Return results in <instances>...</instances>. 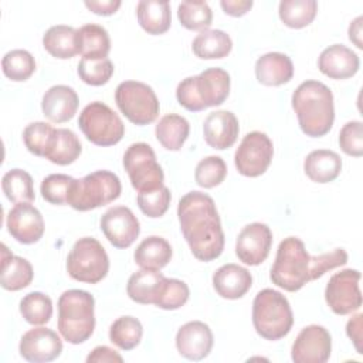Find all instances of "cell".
I'll return each mask as SVG.
<instances>
[{
  "mask_svg": "<svg viewBox=\"0 0 363 363\" xmlns=\"http://www.w3.org/2000/svg\"><path fill=\"white\" fill-rule=\"evenodd\" d=\"M1 69L11 81H27L35 71V60L27 50H11L3 57Z\"/></svg>",
  "mask_w": 363,
  "mask_h": 363,
  "instance_id": "cell-39",
  "label": "cell"
},
{
  "mask_svg": "<svg viewBox=\"0 0 363 363\" xmlns=\"http://www.w3.org/2000/svg\"><path fill=\"white\" fill-rule=\"evenodd\" d=\"M311 268V255L303 241L298 237H286L278 245L269 278L277 286L288 292H296L312 281Z\"/></svg>",
  "mask_w": 363,
  "mask_h": 363,
  "instance_id": "cell-5",
  "label": "cell"
},
{
  "mask_svg": "<svg viewBox=\"0 0 363 363\" xmlns=\"http://www.w3.org/2000/svg\"><path fill=\"white\" fill-rule=\"evenodd\" d=\"M159 143L166 150H180L190 133L189 121L177 113H167L160 118L155 129Z\"/></svg>",
  "mask_w": 363,
  "mask_h": 363,
  "instance_id": "cell-33",
  "label": "cell"
},
{
  "mask_svg": "<svg viewBox=\"0 0 363 363\" xmlns=\"http://www.w3.org/2000/svg\"><path fill=\"white\" fill-rule=\"evenodd\" d=\"M292 108L298 116L299 126L306 136H325L335 121L333 94L320 81L302 82L292 94Z\"/></svg>",
  "mask_w": 363,
  "mask_h": 363,
  "instance_id": "cell-2",
  "label": "cell"
},
{
  "mask_svg": "<svg viewBox=\"0 0 363 363\" xmlns=\"http://www.w3.org/2000/svg\"><path fill=\"white\" fill-rule=\"evenodd\" d=\"M274 146L264 132L247 133L234 155V163L240 174L245 177H258L271 164Z\"/></svg>",
  "mask_w": 363,
  "mask_h": 363,
  "instance_id": "cell-12",
  "label": "cell"
},
{
  "mask_svg": "<svg viewBox=\"0 0 363 363\" xmlns=\"http://www.w3.org/2000/svg\"><path fill=\"white\" fill-rule=\"evenodd\" d=\"M360 67V60L354 51L343 44H333L325 48L318 60L319 71L332 79H346L353 77Z\"/></svg>",
  "mask_w": 363,
  "mask_h": 363,
  "instance_id": "cell-21",
  "label": "cell"
},
{
  "mask_svg": "<svg viewBox=\"0 0 363 363\" xmlns=\"http://www.w3.org/2000/svg\"><path fill=\"white\" fill-rule=\"evenodd\" d=\"M172 245L167 240L159 235L145 238L135 250V262L145 269H162L172 259Z\"/></svg>",
  "mask_w": 363,
  "mask_h": 363,
  "instance_id": "cell-29",
  "label": "cell"
},
{
  "mask_svg": "<svg viewBox=\"0 0 363 363\" xmlns=\"http://www.w3.org/2000/svg\"><path fill=\"white\" fill-rule=\"evenodd\" d=\"M136 16L140 27L152 35L164 34L172 24L170 4L167 1L142 0L136 6Z\"/></svg>",
  "mask_w": 363,
  "mask_h": 363,
  "instance_id": "cell-28",
  "label": "cell"
},
{
  "mask_svg": "<svg viewBox=\"0 0 363 363\" xmlns=\"http://www.w3.org/2000/svg\"><path fill=\"white\" fill-rule=\"evenodd\" d=\"M318 13L315 0H282L278 7L281 21L291 28L309 26Z\"/></svg>",
  "mask_w": 363,
  "mask_h": 363,
  "instance_id": "cell-35",
  "label": "cell"
},
{
  "mask_svg": "<svg viewBox=\"0 0 363 363\" xmlns=\"http://www.w3.org/2000/svg\"><path fill=\"white\" fill-rule=\"evenodd\" d=\"M78 52L82 58L102 60L108 58L111 38L108 31L99 24H85L77 30Z\"/></svg>",
  "mask_w": 363,
  "mask_h": 363,
  "instance_id": "cell-30",
  "label": "cell"
},
{
  "mask_svg": "<svg viewBox=\"0 0 363 363\" xmlns=\"http://www.w3.org/2000/svg\"><path fill=\"white\" fill-rule=\"evenodd\" d=\"M6 225L10 235L21 244H34L44 234V220L31 203H18L7 214Z\"/></svg>",
  "mask_w": 363,
  "mask_h": 363,
  "instance_id": "cell-18",
  "label": "cell"
},
{
  "mask_svg": "<svg viewBox=\"0 0 363 363\" xmlns=\"http://www.w3.org/2000/svg\"><path fill=\"white\" fill-rule=\"evenodd\" d=\"M220 6L225 14L233 17H241L250 11V9L252 7V1L251 0H223Z\"/></svg>",
  "mask_w": 363,
  "mask_h": 363,
  "instance_id": "cell-52",
  "label": "cell"
},
{
  "mask_svg": "<svg viewBox=\"0 0 363 363\" xmlns=\"http://www.w3.org/2000/svg\"><path fill=\"white\" fill-rule=\"evenodd\" d=\"M34 278L31 264L23 258L13 255L4 244H1V269L0 285L6 291H20L27 288Z\"/></svg>",
  "mask_w": 363,
  "mask_h": 363,
  "instance_id": "cell-26",
  "label": "cell"
},
{
  "mask_svg": "<svg viewBox=\"0 0 363 363\" xmlns=\"http://www.w3.org/2000/svg\"><path fill=\"white\" fill-rule=\"evenodd\" d=\"M142 335V323L133 316H121L109 328V340L122 350L135 349L140 343Z\"/></svg>",
  "mask_w": 363,
  "mask_h": 363,
  "instance_id": "cell-37",
  "label": "cell"
},
{
  "mask_svg": "<svg viewBox=\"0 0 363 363\" xmlns=\"http://www.w3.org/2000/svg\"><path fill=\"white\" fill-rule=\"evenodd\" d=\"M362 21H363V17L359 16L357 18H354L350 26H349V40L352 43H354V45L357 48H363V41H362Z\"/></svg>",
  "mask_w": 363,
  "mask_h": 363,
  "instance_id": "cell-53",
  "label": "cell"
},
{
  "mask_svg": "<svg viewBox=\"0 0 363 363\" xmlns=\"http://www.w3.org/2000/svg\"><path fill=\"white\" fill-rule=\"evenodd\" d=\"M115 102L119 111L135 125L152 123L160 111L159 99L145 82L123 81L115 89Z\"/></svg>",
  "mask_w": 363,
  "mask_h": 363,
  "instance_id": "cell-10",
  "label": "cell"
},
{
  "mask_svg": "<svg viewBox=\"0 0 363 363\" xmlns=\"http://www.w3.org/2000/svg\"><path fill=\"white\" fill-rule=\"evenodd\" d=\"M233 41L223 30H204L196 35L191 43V50L201 60L224 58L230 54Z\"/></svg>",
  "mask_w": 363,
  "mask_h": 363,
  "instance_id": "cell-34",
  "label": "cell"
},
{
  "mask_svg": "<svg viewBox=\"0 0 363 363\" xmlns=\"http://www.w3.org/2000/svg\"><path fill=\"white\" fill-rule=\"evenodd\" d=\"M82 146L78 136L71 129H55L50 146L45 152V159L51 163L67 166L74 163L81 155Z\"/></svg>",
  "mask_w": 363,
  "mask_h": 363,
  "instance_id": "cell-31",
  "label": "cell"
},
{
  "mask_svg": "<svg viewBox=\"0 0 363 363\" xmlns=\"http://www.w3.org/2000/svg\"><path fill=\"white\" fill-rule=\"evenodd\" d=\"M119 177L109 170H96L82 179H75L68 194V203L74 210L88 211L109 204L121 196Z\"/></svg>",
  "mask_w": 363,
  "mask_h": 363,
  "instance_id": "cell-7",
  "label": "cell"
},
{
  "mask_svg": "<svg viewBox=\"0 0 363 363\" xmlns=\"http://www.w3.org/2000/svg\"><path fill=\"white\" fill-rule=\"evenodd\" d=\"M88 363H104V362H123V357L113 349L108 346H96L88 356Z\"/></svg>",
  "mask_w": 363,
  "mask_h": 363,
  "instance_id": "cell-50",
  "label": "cell"
},
{
  "mask_svg": "<svg viewBox=\"0 0 363 363\" xmlns=\"http://www.w3.org/2000/svg\"><path fill=\"white\" fill-rule=\"evenodd\" d=\"M108 271L109 258L98 240L84 237L75 241L67 257V272L72 279L98 284L106 277Z\"/></svg>",
  "mask_w": 363,
  "mask_h": 363,
  "instance_id": "cell-8",
  "label": "cell"
},
{
  "mask_svg": "<svg viewBox=\"0 0 363 363\" xmlns=\"http://www.w3.org/2000/svg\"><path fill=\"white\" fill-rule=\"evenodd\" d=\"M252 285L250 271L237 264H225L213 274L216 292L225 299L242 298Z\"/></svg>",
  "mask_w": 363,
  "mask_h": 363,
  "instance_id": "cell-23",
  "label": "cell"
},
{
  "mask_svg": "<svg viewBox=\"0 0 363 363\" xmlns=\"http://www.w3.org/2000/svg\"><path fill=\"white\" fill-rule=\"evenodd\" d=\"M20 313L30 325H44L52 316V301L43 292H30L20 301Z\"/></svg>",
  "mask_w": 363,
  "mask_h": 363,
  "instance_id": "cell-38",
  "label": "cell"
},
{
  "mask_svg": "<svg viewBox=\"0 0 363 363\" xmlns=\"http://www.w3.org/2000/svg\"><path fill=\"white\" fill-rule=\"evenodd\" d=\"M123 167L135 190L147 191L163 186L164 174L153 149L145 143H132L123 155Z\"/></svg>",
  "mask_w": 363,
  "mask_h": 363,
  "instance_id": "cell-11",
  "label": "cell"
},
{
  "mask_svg": "<svg viewBox=\"0 0 363 363\" xmlns=\"http://www.w3.org/2000/svg\"><path fill=\"white\" fill-rule=\"evenodd\" d=\"M180 230L191 254L200 261H213L224 250V231L214 200L201 191H189L177 206Z\"/></svg>",
  "mask_w": 363,
  "mask_h": 363,
  "instance_id": "cell-1",
  "label": "cell"
},
{
  "mask_svg": "<svg viewBox=\"0 0 363 363\" xmlns=\"http://www.w3.org/2000/svg\"><path fill=\"white\" fill-rule=\"evenodd\" d=\"M166 277L156 269H139L133 272L126 285L128 296L142 305H155L164 285Z\"/></svg>",
  "mask_w": 363,
  "mask_h": 363,
  "instance_id": "cell-25",
  "label": "cell"
},
{
  "mask_svg": "<svg viewBox=\"0 0 363 363\" xmlns=\"http://www.w3.org/2000/svg\"><path fill=\"white\" fill-rule=\"evenodd\" d=\"M1 189L6 197L14 203H33L35 199L33 177L21 169L9 170L1 179Z\"/></svg>",
  "mask_w": 363,
  "mask_h": 363,
  "instance_id": "cell-36",
  "label": "cell"
},
{
  "mask_svg": "<svg viewBox=\"0 0 363 363\" xmlns=\"http://www.w3.org/2000/svg\"><path fill=\"white\" fill-rule=\"evenodd\" d=\"M79 78L92 86H101L106 84L113 75V64L109 58L102 60H88L81 58L78 64Z\"/></svg>",
  "mask_w": 363,
  "mask_h": 363,
  "instance_id": "cell-45",
  "label": "cell"
},
{
  "mask_svg": "<svg viewBox=\"0 0 363 363\" xmlns=\"http://www.w3.org/2000/svg\"><path fill=\"white\" fill-rule=\"evenodd\" d=\"M230 75L223 68H207L187 77L176 88L177 102L190 112H200L224 104L230 94Z\"/></svg>",
  "mask_w": 363,
  "mask_h": 363,
  "instance_id": "cell-3",
  "label": "cell"
},
{
  "mask_svg": "<svg viewBox=\"0 0 363 363\" xmlns=\"http://www.w3.org/2000/svg\"><path fill=\"white\" fill-rule=\"evenodd\" d=\"M85 7L98 16H111L121 7L119 0H91L85 1Z\"/></svg>",
  "mask_w": 363,
  "mask_h": 363,
  "instance_id": "cell-51",
  "label": "cell"
},
{
  "mask_svg": "<svg viewBox=\"0 0 363 363\" xmlns=\"http://www.w3.org/2000/svg\"><path fill=\"white\" fill-rule=\"evenodd\" d=\"M305 174L315 183L333 182L342 170L340 156L328 149L312 150L303 162Z\"/></svg>",
  "mask_w": 363,
  "mask_h": 363,
  "instance_id": "cell-27",
  "label": "cell"
},
{
  "mask_svg": "<svg viewBox=\"0 0 363 363\" xmlns=\"http://www.w3.org/2000/svg\"><path fill=\"white\" fill-rule=\"evenodd\" d=\"M340 149L353 157L363 155V125L360 121H350L340 129L339 133Z\"/></svg>",
  "mask_w": 363,
  "mask_h": 363,
  "instance_id": "cell-47",
  "label": "cell"
},
{
  "mask_svg": "<svg viewBox=\"0 0 363 363\" xmlns=\"http://www.w3.org/2000/svg\"><path fill=\"white\" fill-rule=\"evenodd\" d=\"M359 281L360 272L350 268L330 277L325 289V301L333 313L349 315L362 306Z\"/></svg>",
  "mask_w": 363,
  "mask_h": 363,
  "instance_id": "cell-13",
  "label": "cell"
},
{
  "mask_svg": "<svg viewBox=\"0 0 363 363\" xmlns=\"http://www.w3.org/2000/svg\"><path fill=\"white\" fill-rule=\"evenodd\" d=\"M255 77L262 85L279 86L292 79L294 64L286 54L267 52L255 62Z\"/></svg>",
  "mask_w": 363,
  "mask_h": 363,
  "instance_id": "cell-24",
  "label": "cell"
},
{
  "mask_svg": "<svg viewBox=\"0 0 363 363\" xmlns=\"http://www.w3.org/2000/svg\"><path fill=\"white\" fill-rule=\"evenodd\" d=\"M74 177L62 173H55L47 176L40 186L41 196L45 201L55 206H62L68 203V194L74 184Z\"/></svg>",
  "mask_w": 363,
  "mask_h": 363,
  "instance_id": "cell-42",
  "label": "cell"
},
{
  "mask_svg": "<svg viewBox=\"0 0 363 363\" xmlns=\"http://www.w3.org/2000/svg\"><path fill=\"white\" fill-rule=\"evenodd\" d=\"M272 245V233L264 223H251L245 225L235 242V254L247 265H259L269 254Z\"/></svg>",
  "mask_w": 363,
  "mask_h": 363,
  "instance_id": "cell-16",
  "label": "cell"
},
{
  "mask_svg": "<svg viewBox=\"0 0 363 363\" xmlns=\"http://www.w3.org/2000/svg\"><path fill=\"white\" fill-rule=\"evenodd\" d=\"M227 164L220 156H207L201 159L194 172V180L200 187L213 189L224 182Z\"/></svg>",
  "mask_w": 363,
  "mask_h": 363,
  "instance_id": "cell-41",
  "label": "cell"
},
{
  "mask_svg": "<svg viewBox=\"0 0 363 363\" xmlns=\"http://www.w3.org/2000/svg\"><path fill=\"white\" fill-rule=\"evenodd\" d=\"M55 128L47 122H33L27 125L23 130V140L28 152L35 156H45V152L50 146Z\"/></svg>",
  "mask_w": 363,
  "mask_h": 363,
  "instance_id": "cell-43",
  "label": "cell"
},
{
  "mask_svg": "<svg viewBox=\"0 0 363 363\" xmlns=\"http://www.w3.org/2000/svg\"><path fill=\"white\" fill-rule=\"evenodd\" d=\"M101 230L116 248L130 247L140 233V224L129 207L115 206L101 217Z\"/></svg>",
  "mask_w": 363,
  "mask_h": 363,
  "instance_id": "cell-15",
  "label": "cell"
},
{
  "mask_svg": "<svg viewBox=\"0 0 363 363\" xmlns=\"http://www.w3.org/2000/svg\"><path fill=\"white\" fill-rule=\"evenodd\" d=\"M78 104V95L71 86L54 85L43 95L41 109L48 121L54 123H64L74 118Z\"/></svg>",
  "mask_w": 363,
  "mask_h": 363,
  "instance_id": "cell-22",
  "label": "cell"
},
{
  "mask_svg": "<svg viewBox=\"0 0 363 363\" xmlns=\"http://www.w3.org/2000/svg\"><path fill=\"white\" fill-rule=\"evenodd\" d=\"M311 262H312L311 275H312V281H313V279L320 278L329 269L345 265L347 262V252L343 248H335L330 252L311 257Z\"/></svg>",
  "mask_w": 363,
  "mask_h": 363,
  "instance_id": "cell-48",
  "label": "cell"
},
{
  "mask_svg": "<svg viewBox=\"0 0 363 363\" xmlns=\"http://www.w3.org/2000/svg\"><path fill=\"white\" fill-rule=\"evenodd\" d=\"M177 352L189 360H203L213 347V332L210 326L200 320L184 323L176 333Z\"/></svg>",
  "mask_w": 363,
  "mask_h": 363,
  "instance_id": "cell-19",
  "label": "cell"
},
{
  "mask_svg": "<svg viewBox=\"0 0 363 363\" xmlns=\"http://www.w3.org/2000/svg\"><path fill=\"white\" fill-rule=\"evenodd\" d=\"M78 126L84 136L96 146H112L125 135V125L119 115L106 104L95 101L79 113Z\"/></svg>",
  "mask_w": 363,
  "mask_h": 363,
  "instance_id": "cell-9",
  "label": "cell"
},
{
  "mask_svg": "<svg viewBox=\"0 0 363 363\" xmlns=\"http://www.w3.org/2000/svg\"><path fill=\"white\" fill-rule=\"evenodd\" d=\"M43 45L48 54L60 60H68L79 54L77 30L71 26L57 24L50 27L43 35Z\"/></svg>",
  "mask_w": 363,
  "mask_h": 363,
  "instance_id": "cell-32",
  "label": "cell"
},
{
  "mask_svg": "<svg viewBox=\"0 0 363 363\" xmlns=\"http://www.w3.org/2000/svg\"><path fill=\"white\" fill-rule=\"evenodd\" d=\"M190 291L186 282L176 278H166L163 289L155 303V306L166 311H174L182 308L189 299Z\"/></svg>",
  "mask_w": 363,
  "mask_h": 363,
  "instance_id": "cell-46",
  "label": "cell"
},
{
  "mask_svg": "<svg viewBox=\"0 0 363 363\" xmlns=\"http://www.w3.org/2000/svg\"><path fill=\"white\" fill-rule=\"evenodd\" d=\"M332 352V337L328 329L319 325L303 328L291 349V357L295 363H325Z\"/></svg>",
  "mask_w": 363,
  "mask_h": 363,
  "instance_id": "cell-14",
  "label": "cell"
},
{
  "mask_svg": "<svg viewBox=\"0 0 363 363\" xmlns=\"http://www.w3.org/2000/svg\"><path fill=\"white\" fill-rule=\"evenodd\" d=\"M238 119L230 111H214L203 123L206 143L217 150L231 147L238 136Z\"/></svg>",
  "mask_w": 363,
  "mask_h": 363,
  "instance_id": "cell-20",
  "label": "cell"
},
{
  "mask_svg": "<svg viewBox=\"0 0 363 363\" xmlns=\"http://www.w3.org/2000/svg\"><path fill=\"white\" fill-rule=\"evenodd\" d=\"M95 299L82 289H68L58 299V332L72 345L88 340L95 329Z\"/></svg>",
  "mask_w": 363,
  "mask_h": 363,
  "instance_id": "cell-4",
  "label": "cell"
},
{
  "mask_svg": "<svg viewBox=\"0 0 363 363\" xmlns=\"http://www.w3.org/2000/svg\"><path fill=\"white\" fill-rule=\"evenodd\" d=\"M177 17L187 30L204 31L211 26L213 11L206 1H183L177 7Z\"/></svg>",
  "mask_w": 363,
  "mask_h": 363,
  "instance_id": "cell-40",
  "label": "cell"
},
{
  "mask_svg": "<svg viewBox=\"0 0 363 363\" xmlns=\"http://www.w3.org/2000/svg\"><path fill=\"white\" fill-rule=\"evenodd\" d=\"M23 359L33 363H44L57 359L62 352L61 337L50 328L38 326L27 330L18 345Z\"/></svg>",
  "mask_w": 363,
  "mask_h": 363,
  "instance_id": "cell-17",
  "label": "cell"
},
{
  "mask_svg": "<svg viewBox=\"0 0 363 363\" xmlns=\"http://www.w3.org/2000/svg\"><path fill=\"white\" fill-rule=\"evenodd\" d=\"M170 200H172L170 190L164 184L155 190L139 191L136 197L140 211L150 218L162 217L167 211L170 206Z\"/></svg>",
  "mask_w": 363,
  "mask_h": 363,
  "instance_id": "cell-44",
  "label": "cell"
},
{
  "mask_svg": "<svg viewBox=\"0 0 363 363\" xmlns=\"http://www.w3.org/2000/svg\"><path fill=\"white\" fill-rule=\"evenodd\" d=\"M362 320H363V315L356 313L353 318H350L347 320V325H346V335L349 336V339H352L359 354L363 353V350H362V328H363Z\"/></svg>",
  "mask_w": 363,
  "mask_h": 363,
  "instance_id": "cell-49",
  "label": "cell"
},
{
  "mask_svg": "<svg viewBox=\"0 0 363 363\" xmlns=\"http://www.w3.org/2000/svg\"><path fill=\"white\" fill-rule=\"evenodd\" d=\"M252 325L255 332L267 340L285 337L294 325L288 299L275 289L259 291L252 302Z\"/></svg>",
  "mask_w": 363,
  "mask_h": 363,
  "instance_id": "cell-6",
  "label": "cell"
}]
</instances>
